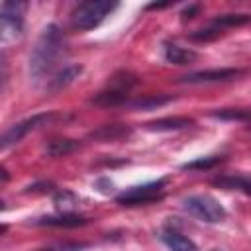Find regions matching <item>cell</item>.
<instances>
[{
	"label": "cell",
	"instance_id": "cell-25",
	"mask_svg": "<svg viewBox=\"0 0 251 251\" xmlns=\"http://www.w3.org/2000/svg\"><path fill=\"white\" fill-rule=\"evenodd\" d=\"M249 129H251V122H249Z\"/></svg>",
	"mask_w": 251,
	"mask_h": 251
},
{
	"label": "cell",
	"instance_id": "cell-14",
	"mask_svg": "<svg viewBox=\"0 0 251 251\" xmlns=\"http://www.w3.org/2000/svg\"><path fill=\"white\" fill-rule=\"evenodd\" d=\"M163 55L169 63L173 65H190L192 61H196V51L192 49H184L180 45H175V43H165L163 47Z\"/></svg>",
	"mask_w": 251,
	"mask_h": 251
},
{
	"label": "cell",
	"instance_id": "cell-21",
	"mask_svg": "<svg viewBox=\"0 0 251 251\" xmlns=\"http://www.w3.org/2000/svg\"><path fill=\"white\" fill-rule=\"evenodd\" d=\"M220 161H222V157H218V155H212V157H202V159H196V161L184 163V165H182V169H184V171H206V169L216 167Z\"/></svg>",
	"mask_w": 251,
	"mask_h": 251
},
{
	"label": "cell",
	"instance_id": "cell-18",
	"mask_svg": "<svg viewBox=\"0 0 251 251\" xmlns=\"http://www.w3.org/2000/svg\"><path fill=\"white\" fill-rule=\"evenodd\" d=\"M251 22V14H222L218 18L212 20L210 25L218 27V29H227V27H237V25H245Z\"/></svg>",
	"mask_w": 251,
	"mask_h": 251
},
{
	"label": "cell",
	"instance_id": "cell-24",
	"mask_svg": "<svg viewBox=\"0 0 251 251\" xmlns=\"http://www.w3.org/2000/svg\"><path fill=\"white\" fill-rule=\"evenodd\" d=\"M198 10H200V6H198V4H192V6H188V8L182 12V18H184V20H186V18H194V14H196Z\"/></svg>",
	"mask_w": 251,
	"mask_h": 251
},
{
	"label": "cell",
	"instance_id": "cell-13",
	"mask_svg": "<svg viewBox=\"0 0 251 251\" xmlns=\"http://www.w3.org/2000/svg\"><path fill=\"white\" fill-rule=\"evenodd\" d=\"M161 241L171 249V251H198L196 243L188 237H184L180 231L175 229H165L161 231Z\"/></svg>",
	"mask_w": 251,
	"mask_h": 251
},
{
	"label": "cell",
	"instance_id": "cell-15",
	"mask_svg": "<svg viewBox=\"0 0 251 251\" xmlns=\"http://www.w3.org/2000/svg\"><path fill=\"white\" fill-rule=\"evenodd\" d=\"M76 149H80V141L69 137H55L45 145V153L49 157H65Z\"/></svg>",
	"mask_w": 251,
	"mask_h": 251
},
{
	"label": "cell",
	"instance_id": "cell-1",
	"mask_svg": "<svg viewBox=\"0 0 251 251\" xmlns=\"http://www.w3.org/2000/svg\"><path fill=\"white\" fill-rule=\"evenodd\" d=\"M65 53H67V41H65L63 31L59 29V25H55V24L45 25L29 53L31 80L39 82L45 76H49L55 71V67L59 65V61L65 57Z\"/></svg>",
	"mask_w": 251,
	"mask_h": 251
},
{
	"label": "cell",
	"instance_id": "cell-16",
	"mask_svg": "<svg viewBox=\"0 0 251 251\" xmlns=\"http://www.w3.org/2000/svg\"><path fill=\"white\" fill-rule=\"evenodd\" d=\"M173 100V96H163V94H149V96H141L137 100H127L126 106L133 108V110H155L159 106H165Z\"/></svg>",
	"mask_w": 251,
	"mask_h": 251
},
{
	"label": "cell",
	"instance_id": "cell-12",
	"mask_svg": "<svg viewBox=\"0 0 251 251\" xmlns=\"http://www.w3.org/2000/svg\"><path fill=\"white\" fill-rule=\"evenodd\" d=\"M90 102L94 106H104V108L127 104V92L126 90H120V88H114V86H108V88L100 90L98 94H94V98Z\"/></svg>",
	"mask_w": 251,
	"mask_h": 251
},
{
	"label": "cell",
	"instance_id": "cell-3",
	"mask_svg": "<svg viewBox=\"0 0 251 251\" xmlns=\"http://www.w3.org/2000/svg\"><path fill=\"white\" fill-rule=\"evenodd\" d=\"M182 208L190 216H194V218H198L200 222H206V224H220L227 218L226 208L220 204V200H216L210 194L186 196V198H182Z\"/></svg>",
	"mask_w": 251,
	"mask_h": 251
},
{
	"label": "cell",
	"instance_id": "cell-5",
	"mask_svg": "<svg viewBox=\"0 0 251 251\" xmlns=\"http://www.w3.org/2000/svg\"><path fill=\"white\" fill-rule=\"evenodd\" d=\"M25 2H2L0 6V22H2V39L12 41L20 39L24 33V12Z\"/></svg>",
	"mask_w": 251,
	"mask_h": 251
},
{
	"label": "cell",
	"instance_id": "cell-6",
	"mask_svg": "<svg viewBox=\"0 0 251 251\" xmlns=\"http://www.w3.org/2000/svg\"><path fill=\"white\" fill-rule=\"evenodd\" d=\"M55 118H57V114H53V112H45V114H35V116H31V118H25V120H22V122L10 126V127L2 133L0 147H2V149H8L10 145L20 143L29 131H33V129H37V127H43V126L51 124Z\"/></svg>",
	"mask_w": 251,
	"mask_h": 251
},
{
	"label": "cell",
	"instance_id": "cell-20",
	"mask_svg": "<svg viewBox=\"0 0 251 251\" xmlns=\"http://www.w3.org/2000/svg\"><path fill=\"white\" fill-rule=\"evenodd\" d=\"M212 116L220 120H231V122H245V124L251 122V110H245V108H224L220 112H214Z\"/></svg>",
	"mask_w": 251,
	"mask_h": 251
},
{
	"label": "cell",
	"instance_id": "cell-11",
	"mask_svg": "<svg viewBox=\"0 0 251 251\" xmlns=\"http://www.w3.org/2000/svg\"><path fill=\"white\" fill-rule=\"evenodd\" d=\"M129 133H131V127L126 124H106V126H100L98 129L90 131V137L98 139V141H116V139L127 137Z\"/></svg>",
	"mask_w": 251,
	"mask_h": 251
},
{
	"label": "cell",
	"instance_id": "cell-22",
	"mask_svg": "<svg viewBox=\"0 0 251 251\" xmlns=\"http://www.w3.org/2000/svg\"><path fill=\"white\" fill-rule=\"evenodd\" d=\"M222 33H224L222 29H218V27H214V25H208V27H202V29H196V31H192L188 37H190L192 41H200V43H206V41H214V39H218Z\"/></svg>",
	"mask_w": 251,
	"mask_h": 251
},
{
	"label": "cell",
	"instance_id": "cell-19",
	"mask_svg": "<svg viewBox=\"0 0 251 251\" xmlns=\"http://www.w3.org/2000/svg\"><path fill=\"white\" fill-rule=\"evenodd\" d=\"M53 204L61 214H73V210L78 206V198L71 190H57L53 194Z\"/></svg>",
	"mask_w": 251,
	"mask_h": 251
},
{
	"label": "cell",
	"instance_id": "cell-7",
	"mask_svg": "<svg viewBox=\"0 0 251 251\" xmlns=\"http://www.w3.org/2000/svg\"><path fill=\"white\" fill-rule=\"evenodd\" d=\"M243 71L239 69H212V71H198V73H188L178 78V82H188V84H208V82H226L241 76Z\"/></svg>",
	"mask_w": 251,
	"mask_h": 251
},
{
	"label": "cell",
	"instance_id": "cell-10",
	"mask_svg": "<svg viewBox=\"0 0 251 251\" xmlns=\"http://www.w3.org/2000/svg\"><path fill=\"white\" fill-rule=\"evenodd\" d=\"M194 126V120L190 118H180V116H175V118H159V120H153V122H147L145 127L151 129V131H178V129H184V127H190Z\"/></svg>",
	"mask_w": 251,
	"mask_h": 251
},
{
	"label": "cell",
	"instance_id": "cell-17",
	"mask_svg": "<svg viewBox=\"0 0 251 251\" xmlns=\"http://www.w3.org/2000/svg\"><path fill=\"white\" fill-rule=\"evenodd\" d=\"M216 186L227 188V190H241L243 194L251 196V176H220L212 180Z\"/></svg>",
	"mask_w": 251,
	"mask_h": 251
},
{
	"label": "cell",
	"instance_id": "cell-9",
	"mask_svg": "<svg viewBox=\"0 0 251 251\" xmlns=\"http://www.w3.org/2000/svg\"><path fill=\"white\" fill-rule=\"evenodd\" d=\"M80 75H82V65H67L49 78V90H53V92L63 90L69 84H73Z\"/></svg>",
	"mask_w": 251,
	"mask_h": 251
},
{
	"label": "cell",
	"instance_id": "cell-23",
	"mask_svg": "<svg viewBox=\"0 0 251 251\" xmlns=\"http://www.w3.org/2000/svg\"><path fill=\"white\" fill-rule=\"evenodd\" d=\"M84 247H86L84 243H59V245H49L39 251H80Z\"/></svg>",
	"mask_w": 251,
	"mask_h": 251
},
{
	"label": "cell",
	"instance_id": "cell-2",
	"mask_svg": "<svg viewBox=\"0 0 251 251\" xmlns=\"http://www.w3.org/2000/svg\"><path fill=\"white\" fill-rule=\"evenodd\" d=\"M118 8V2H108V0H88V2H80L75 6V10L71 12V24L73 27L80 29V31H88L98 27L106 16H110L114 10Z\"/></svg>",
	"mask_w": 251,
	"mask_h": 251
},
{
	"label": "cell",
	"instance_id": "cell-8",
	"mask_svg": "<svg viewBox=\"0 0 251 251\" xmlns=\"http://www.w3.org/2000/svg\"><path fill=\"white\" fill-rule=\"evenodd\" d=\"M88 220L84 216H78V214H57V216H41L37 220H33L35 226H51V227H78V226H84Z\"/></svg>",
	"mask_w": 251,
	"mask_h": 251
},
{
	"label": "cell",
	"instance_id": "cell-4",
	"mask_svg": "<svg viewBox=\"0 0 251 251\" xmlns=\"http://www.w3.org/2000/svg\"><path fill=\"white\" fill-rule=\"evenodd\" d=\"M167 184V178H159V180H151L145 184H137V186H129L127 190H124L122 194L116 196V202L122 206H139V204H151L163 198V188Z\"/></svg>",
	"mask_w": 251,
	"mask_h": 251
}]
</instances>
